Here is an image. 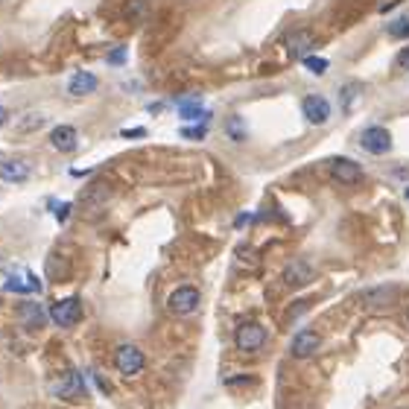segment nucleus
I'll return each instance as SVG.
<instances>
[{"mask_svg": "<svg viewBox=\"0 0 409 409\" xmlns=\"http://www.w3.org/2000/svg\"><path fill=\"white\" fill-rule=\"evenodd\" d=\"M304 68H307L310 74H316V76H322V74H328V68H330V61H328V59H319V56H307V59H304Z\"/></svg>", "mask_w": 409, "mask_h": 409, "instance_id": "21", "label": "nucleus"}, {"mask_svg": "<svg viewBox=\"0 0 409 409\" xmlns=\"http://www.w3.org/2000/svg\"><path fill=\"white\" fill-rule=\"evenodd\" d=\"M178 114H181V120L184 123H191V120H199L202 126L211 120V111H205L202 106H196V103H184L181 108H178Z\"/></svg>", "mask_w": 409, "mask_h": 409, "instance_id": "17", "label": "nucleus"}, {"mask_svg": "<svg viewBox=\"0 0 409 409\" xmlns=\"http://www.w3.org/2000/svg\"><path fill=\"white\" fill-rule=\"evenodd\" d=\"M76 129L74 126H56V129L50 132V143L59 149V152H74L76 149Z\"/></svg>", "mask_w": 409, "mask_h": 409, "instance_id": "15", "label": "nucleus"}, {"mask_svg": "<svg viewBox=\"0 0 409 409\" xmlns=\"http://www.w3.org/2000/svg\"><path fill=\"white\" fill-rule=\"evenodd\" d=\"M319 348H322V336L316 330H298L290 342V354L298 360H310Z\"/></svg>", "mask_w": 409, "mask_h": 409, "instance_id": "8", "label": "nucleus"}, {"mask_svg": "<svg viewBox=\"0 0 409 409\" xmlns=\"http://www.w3.org/2000/svg\"><path fill=\"white\" fill-rule=\"evenodd\" d=\"M47 278H50V281L68 278V263L61 261V258H56V255H50V258H47Z\"/></svg>", "mask_w": 409, "mask_h": 409, "instance_id": "18", "label": "nucleus"}, {"mask_svg": "<svg viewBox=\"0 0 409 409\" xmlns=\"http://www.w3.org/2000/svg\"><path fill=\"white\" fill-rule=\"evenodd\" d=\"M108 65H126V47H117L108 53Z\"/></svg>", "mask_w": 409, "mask_h": 409, "instance_id": "25", "label": "nucleus"}, {"mask_svg": "<svg viewBox=\"0 0 409 409\" xmlns=\"http://www.w3.org/2000/svg\"><path fill=\"white\" fill-rule=\"evenodd\" d=\"M53 395L61 398V400H76L85 395V380H82V374L79 371H65L59 377V380L53 383Z\"/></svg>", "mask_w": 409, "mask_h": 409, "instance_id": "6", "label": "nucleus"}, {"mask_svg": "<svg viewBox=\"0 0 409 409\" xmlns=\"http://www.w3.org/2000/svg\"><path fill=\"white\" fill-rule=\"evenodd\" d=\"M108 196H111V187H108V184H103V181H100V184H94V187H88V191L82 193V199H85V202H106Z\"/></svg>", "mask_w": 409, "mask_h": 409, "instance_id": "19", "label": "nucleus"}, {"mask_svg": "<svg viewBox=\"0 0 409 409\" xmlns=\"http://www.w3.org/2000/svg\"><path fill=\"white\" fill-rule=\"evenodd\" d=\"M18 322H21V328H26V330H41V328L47 325V313H44V307L36 304V301H21V304H18Z\"/></svg>", "mask_w": 409, "mask_h": 409, "instance_id": "11", "label": "nucleus"}, {"mask_svg": "<svg viewBox=\"0 0 409 409\" xmlns=\"http://www.w3.org/2000/svg\"><path fill=\"white\" fill-rule=\"evenodd\" d=\"M226 132H228V138H234V141H246V123H243V117H228V123H226Z\"/></svg>", "mask_w": 409, "mask_h": 409, "instance_id": "20", "label": "nucleus"}, {"mask_svg": "<svg viewBox=\"0 0 409 409\" xmlns=\"http://www.w3.org/2000/svg\"><path fill=\"white\" fill-rule=\"evenodd\" d=\"M29 176H33V167L24 158H0V178L9 184H24Z\"/></svg>", "mask_w": 409, "mask_h": 409, "instance_id": "13", "label": "nucleus"}, {"mask_svg": "<svg viewBox=\"0 0 409 409\" xmlns=\"http://www.w3.org/2000/svg\"><path fill=\"white\" fill-rule=\"evenodd\" d=\"M4 123H6V108L0 106V126H4Z\"/></svg>", "mask_w": 409, "mask_h": 409, "instance_id": "30", "label": "nucleus"}, {"mask_svg": "<svg viewBox=\"0 0 409 409\" xmlns=\"http://www.w3.org/2000/svg\"><path fill=\"white\" fill-rule=\"evenodd\" d=\"M389 33H392L395 39H409V18H395V21L389 24Z\"/></svg>", "mask_w": 409, "mask_h": 409, "instance_id": "22", "label": "nucleus"}, {"mask_svg": "<svg viewBox=\"0 0 409 409\" xmlns=\"http://www.w3.org/2000/svg\"><path fill=\"white\" fill-rule=\"evenodd\" d=\"M199 301H202L199 290H196V287H191V284H184V287H176V290L170 293V298H167V310L173 313V316H191V313H196V310H199Z\"/></svg>", "mask_w": 409, "mask_h": 409, "instance_id": "2", "label": "nucleus"}, {"mask_svg": "<svg viewBox=\"0 0 409 409\" xmlns=\"http://www.w3.org/2000/svg\"><path fill=\"white\" fill-rule=\"evenodd\" d=\"M330 178L339 181V184H360L365 178L363 167L351 158H333L330 161Z\"/></svg>", "mask_w": 409, "mask_h": 409, "instance_id": "9", "label": "nucleus"}, {"mask_svg": "<svg viewBox=\"0 0 409 409\" xmlns=\"http://www.w3.org/2000/svg\"><path fill=\"white\" fill-rule=\"evenodd\" d=\"M50 319L59 325V328H74L79 319H82V301L76 296L71 298H61L50 307Z\"/></svg>", "mask_w": 409, "mask_h": 409, "instance_id": "4", "label": "nucleus"}, {"mask_svg": "<svg viewBox=\"0 0 409 409\" xmlns=\"http://www.w3.org/2000/svg\"><path fill=\"white\" fill-rule=\"evenodd\" d=\"M114 365H117V371L123 374V377H135L138 371H143V365H146V357H143V351L138 348V345H120V348L114 351Z\"/></svg>", "mask_w": 409, "mask_h": 409, "instance_id": "3", "label": "nucleus"}, {"mask_svg": "<svg viewBox=\"0 0 409 409\" xmlns=\"http://www.w3.org/2000/svg\"><path fill=\"white\" fill-rule=\"evenodd\" d=\"M141 12H143V4H141V0H132V4L126 6V15H129V18H132V15H141Z\"/></svg>", "mask_w": 409, "mask_h": 409, "instance_id": "26", "label": "nucleus"}, {"mask_svg": "<svg viewBox=\"0 0 409 409\" xmlns=\"http://www.w3.org/2000/svg\"><path fill=\"white\" fill-rule=\"evenodd\" d=\"M395 409H409V406H395Z\"/></svg>", "mask_w": 409, "mask_h": 409, "instance_id": "32", "label": "nucleus"}, {"mask_svg": "<svg viewBox=\"0 0 409 409\" xmlns=\"http://www.w3.org/2000/svg\"><path fill=\"white\" fill-rule=\"evenodd\" d=\"M281 278H284V284L290 290H298V287H307L316 281V269H313V263H307V261H293L284 266Z\"/></svg>", "mask_w": 409, "mask_h": 409, "instance_id": "5", "label": "nucleus"}, {"mask_svg": "<svg viewBox=\"0 0 409 409\" xmlns=\"http://www.w3.org/2000/svg\"><path fill=\"white\" fill-rule=\"evenodd\" d=\"M50 208L56 211V219H59V223H65L68 213H71V205H65V202H53Z\"/></svg>", "mask_w": 409, "mask_h": 409, "instance_id": "24", "label": "nucleus"}, {"mask_svg": "<svg viewBox=\"0 0 409 409\" xmlns=\"http://www.w3.org/2000/svg\"><path fill=\"white\" fill-rule=\"evenodd\" d=\"M251 380H255V377L243 374V377H231V380H228V386H231V383H234V386H246V383H251Z\"/></svg>", "mask_w": 409, "mask_h": 409, "instance_id": "29", "label": "nucleus"}, {"mask_svg": "<svg viewBox=\"0 0 409 409\" xmlns=\"http://www.w3.org/2000/svg\"><path fill=\"white\" fill-rule=\"evenodd\" d=\"M234 345L243 354H258L266 345V328L261 322H240L234 330Z\"/></svg>", "mask_w": 409, "mask_h": 409, "instance_id": "1", "label": "nucleus"}, {"mask_svg": "<svg viewBox=\"0 0 409 409\" xmlns=\"http://www.w3.org/2000/svg\"><path fill=\"white\" fill-rule=\"evenodd\" d=\"M406 199H409V187H406Z\"/></svg>", "mask_w": 409, "mask_h": 409, "instance_id": "33", "label": "nucleus"}, {"mask_svg": "<svg viewBox=\"0 0 409 409\" xmlns=\"http://www.w3.org/2000/svg\"><path fill=\"white\" fill-rule=\"evenodd\" d=\"M360 143H363V149L371 152V155H386V152L392 149V135L383 129V126H371V129L363 132Z\"/></svg>", "mask_w": 409, "mask_h": 409, "instance_id": "10", "label": "nucleus"}, {"mask_svg": "<svg viewBox=\"0 0 409 409\" xmlns=\"http://www.w3.org/2000/svg\"><path fill=\"white\" fill-rule=\"evenodd\" d=\"M120 135H123V138H143V135H146V129H141V126H138V129H123Z\"/></svg>", "mask_w": 409, "mask_h": 409, "instance_id": "28", "label": "nucleus"}, {"mask_svg": "<svg viewBox=\"0 0 409 409\" xmlns=\"http://www.w3.org/2000/svg\"><path fill=\"white\" fill-rule=\"evenodd\" d=\"M6 293H18V296H33V293H41V281L33 275V272H24V275H9L6 284H4Z\"/></svg>", "mask_w": 409, "mask_h": 409, "instance_id": "14", "label": "nucleus"}, {"mask_svg": "<svg viewBox=\"0 0 409 409\" xmlns=\"http://www.w3.org/2000/svg\"><path fill=\"white\" fill-rule=\"evenodd\" d=\"M398 65H400L403 71H409V47H403V50L398 53Z\"/></svg>", "mask_w": 409, "mask_h": 409, "instance_id": "27", "label": "nucleus"}, {"mask_svg": "<svg viewBox=\"0 0 409 409\" xmlns=\"http://www.w3.org/2000/svg\"><path fill=\"white\" fill-rule=\"evenodd\" d=\"M363 304L368 313H389L398 304V290L395 287H374L371 293L363 296Z\"/></svg>", "mask_w": 409, "mask_h": 409, "instance_id": "7", "label": "nucleus"}, {"mask_svg": "<svg viewBox=\"0 0 409 409\" xmlns=\"http://www.w3.org/2000/svg\"><path fill=\"white\" fill-rule=\"evenodd\" d=\"M301 111H304L307 123H313V126H322V123L330 120V103L325 97H319V94H310V97H304Z\"/></svg>", "mask_w": 409, "mask_h": 409, "instance_id": "12", "label": "nucleus"}, {"mask_svg": "<svg viewBox=\"0 0 409 409\" xmlns=\"http://www.w3.org/2000/svg\"><path fill=\"white\" fill-rule=\"evenodd\" d=\"M406 328H409V313H406Z\"/></svg>", "mask_w": 409, "mask_h": 409, "instance_id": "31", "label": "nucleus"}, {"mask_svg": "<svg viewBox=\"0 0 409 409\" xmlns=\"http://www.w3.org/2000/svg\"><path fill=\"white\" fill-rule=\"evenodd\" d=\"M181 138L202 141V138H205V126H181Z\"/></svg>", "mask_w": 409, "mask_h": 409, "instance_id": "23", "label": "nucleus"}, {"mask_svg": "<svg viewBox=\"0 0 409 409\" xmlns=\"http://www.w3.org/2000/svg\"><path fill=\"white\" fill-rule=\"evenodd\" d=\"M68 91L74 94V97H88V94L97 91V76L88 74V71H79V74H74V76H71Z\"/></svg>", "mask_w": 409, "mask_h": 409, "instance_id": "16", "label": "nucleus"}]
</instances>
